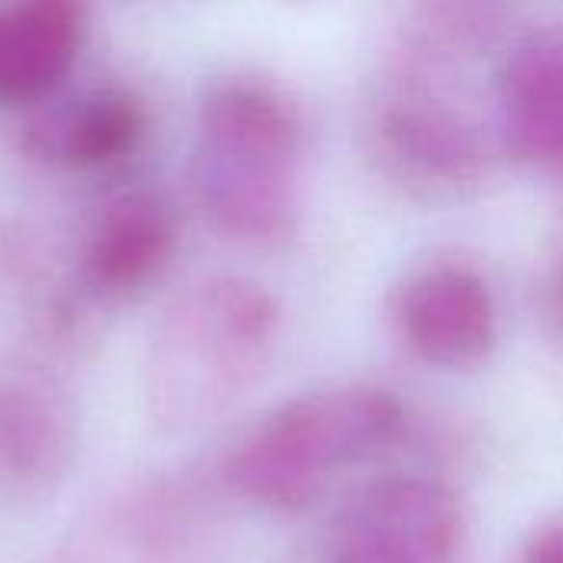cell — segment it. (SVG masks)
Segmentation results:
<instances>
[{
	"instance_id": "obj_1",
	"label": "cell",
	"mask_w": 563,
	"mask_h": 563,
	"mask_svg": "<svg viewBox=\"0 0 563 563\" xmlns=\"http://www.w3.org/2000/svg\"><path fill=\"white\" fill-rule=\"evenodd\" d=\"M300 122L264 79L231 76L205 92L191 158L205 218L244 244H277L294 221V165Z\"/></svg>"
},
{
	"instance_id": "obj_2",
	"label": "cell",
	"mask_w": 563,
	"mask_h": 563,
	"mask_svg": "<svg viewBox=\"0 0 563 563\" xmlns=\"http://www.w3.org/2000/svg\"><path fill=\"white\" fill-rule=\"evenodd\" d=\"M277 333L274 300L251 280L214 277L158 320L145 363L155 422L185 429L221 412L257 376Z\"/></svg>"
},
{
	"instance_id": "obj_3",
	"label": "cell",
	"mask_w": 563,
	"mask_h": 563,
	"mask_svg": "<svg viewBox=\"0 0 563 563\" xmlns=\"http://www.w3.org/2000/svg\"><path fill=\"white\" fill-rule=\"evenodd\" d=\"M399 426L402 402L383 386L317 389L264 416L234 445L228 482L261 511L297 515L336 472L393 442Z\"/></svg>"
},
{
	"instance_id": "obj_4",
	"label": "cell",
	"mask_w": 563,
	"mask_h": 563,
	"mask_svg": "<svg viewBox=\"0 0 563 563\" xmlns=\"http://www.w3.org/2000/svg\"><path fill=\"white\" fill-rule=\"evenodd\" d=\"M465 518L455 495L419 475L369 485L346 511L333 563H455Z\"/></svg>"
},
{
	"instance_id": "obj_5",
	"label": "cell",
	"mask_w": 563,
	"mask_h": 563,
	"mask_svg": "<svg viewBox=\"0 0 563 563\" xmlns=\"http://www.w3.org/2000/svg\"><path fill=\"white\" fill-rule=\"evenodd\" d=\"M79 445L76 402L30 363H0V501L33 505L69 475Z\"/></svg>"
},
{
	"instance_id": "obj_6",
	"label": "cell",
	"mask_w": 563,
	"mask_h": 563,
	"mask_svg": "<svg viewBox=\"0 0 563 563\" xmlns=\"http://www.w3.org/2000/svg\"><path fill=\"white\" fill-rule=\"evenodd\" d=\"M178 214L152 188L112 195L89 221L79 254L86 287L102 300H132L172 267L178 251Z\"/></svg>"
},
{
	"instance_id": "obj_7",
	"label": "cell",
	"mask_w": 563,
	"mask_h": 563,
	"mask_svg": "<svg viewBox=\"0 0 563 563\" xmlns=\"http://www.w3.org/2000/svg\"><path fill=\"white\" fill-rule=\"evenodd\" d=\"M402 343L429 366L465 369L482 363L498 336V313L485 280L462 267L412 277L396 300Z\"/></svg>"
},
{
	"instance_id": "obj_8",
	"label": "cell",
	"mask_w": 563,
	"mask_h": 563,
	"mask_svg": "<svg viewBox=\"0 0 563 563\" xmlns=\"http://www.w3.org/2000/svg\"><path fill=\"white\" fill-rule=\"evenodd\" d=\"M89 0H0V106H43L76 66Z\"/></svg>"
},
{
	"instance_id": "obj_9",
	"label": "cell",
	"mask_w": 563,
	"mask_h": 563,
	"mask_svg": "<svg viewBox=\"0 0 563 563\" xmlns=\"http://www.w3.org/2000/svg\"><path fill=\"white\" fill-rule=\"evenodd\" d=\"M148 132L145 102L122 86L89 89L30 125V148L69 172L125 162Z\"/></svg>"
},
{
	"instance_id": "obj_10",
	"label": "cell",
	"mask_w": 563,
	"mask_h": 563,
	"mask_svg": "<svg viewBox=\"0 0 563 563\" xmlns=\"http://www.w3.org/2000/svg\"><path fill=\"white\" fill-rule=\"evenodd\" d=\"M505 129L521 158L563 175V30L538 36L511 59Z\"/></svg>"
},
{
	"instance_id": "obj_11",
	"label": "cell",
	"mask_w": 563,
	"mask_h": 563,
	"mask_svg": "<svg viewBox=\"0 0 563 563\" xmlns=\"http://www.w3.org/2000/svg\"><path fill=\"white\" fill-rule=\"evenodd\" d=\"M383 139L393 158L435 185H459L475 178L478 148L455 115L429 99H399L383 112Z\"/></svg>"
},
{
	"instance_id": "obj_12",
	"label": "cell",
	"mask_w": 563,
	"mask_h": 563,
	"mask_svg": "<svg viewBox=\"0 0 563 563\" xmlns=\"http://www.w3.org/2000/svg\"><path fill=\"white\" fill-rule=\"evenodd\" d=\"M525 563H563V521L544 528L534 538V544H531L528 561Z\"/></svg>"
},
{
	"instance_id": "obj_13",
	"label": "cell",
	"mask_w": 563,
	"mask_h": 563,
	"mask_svg": "<svg viewBox=\"0 0 563 563\" xmlns=\"http://www.w3.org/2000/svg\"><path fill=\"white\" fill-rule=\"evenodd\" d=\"M558 307H561V317H563V267H561V280H558Z\"/></svg>"
}]
</instances>
